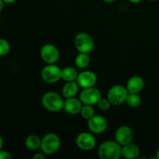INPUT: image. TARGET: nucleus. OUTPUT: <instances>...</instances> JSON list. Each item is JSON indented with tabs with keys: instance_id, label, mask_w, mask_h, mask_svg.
Returning a JSON list of instances; mask_svg holds the SVG:
<instances>
[{
	"instance_id": "nucleus-1",
	"label": "nucleus",
	"mask_w": 159,
	"mask_h": 159,
	"mask_svg": "<svg viewBox=\"0 0 159 159\" xmlns=\"http://www.w3.org/2000/svg\"><path fill=\"white\" fill-rule=\"evenodd\" d=\"M64 102L63 96L55 92H47L41 98V104L43 108L52 113H57L63 110Z\"/></svg>"
},
{
	"instance_id": "nucleus-2",
	"label": "nucleus",
	"mask_w": 159,
	"mask_h": 159,
	"mask_svg": "<svg viewBox=\"0 0 159 159\" xmlns=\"http://www.w3.org/2000/svg\"><path fill=\"white\" fill-rule=\"evenodd\" d=\"M121 148L115 140H107L99 146L98 156L101 159H119L121 157Z\"/></svg>"
},
{
	"instance_id": "nucleus-3",
	"label": "nucleus",
	"mask_w": 159,
	"mask_h": 159,
	"mask_svg": "<svg viewBox=\"0 0 159 159\" xmlns=\"http://www.w3.org/2000/svg\"><path fill=\"white\" fill-rule=\"evenodd\" d=\"M61 144V141L57 134L48 133L41 138L40 150L45 155H52L57 153Z\"/></svg>"
},
{
	"instance_id": "nucleus-4",
	"label": "nucleus",
	"mask_w": 159,
	"mask_h": 159,
	"mask_svg": "<svg viewBox=\"0 0 159 159\" xmlns=\"http://www.w3.org/2000/svg\"><path fill=\"white\" fill-rule=\"evenodd\" d=\"M74 44L79 53L89 54L94 48L95 42L93 37L89 34L82 32L75 36Z\"/></svg>"
},
{
	"instance_id": "nucleus-5",
	"label": "nucleus",
	"mask_w": 159,
	"mask_h": 159,
	"mask_svg": "<svg viewBox=\"0 0 159 159\" xmlns=\"http://www.w3.org/2000/svg\"><path fill=\"white\" fill-rule=\"evenodd\" d=\"M128 93L126 86L122 85H115L109 89L107 93V99L110 100L112 105L120 106L125 102Z\"/></svg>"
},
{
	"instance_id": "nucleus-6",
	"label": "nucleus",
	"mask_w": 159,
	"mask_h": 159,
	"mask_svg": "<svg viewBox=\"0 0 159 159\" xmlns=\"http://www.w3.org/2000/svg\"><path fill=\"white\" fill-rule=\"evenodd\" d=\"M40 75L47 83H56L61 79V68L56 64H48L42 68Z\"/></svg>"
},
{
	"instance_id": "nucleus-7",
	"label": "nucleus",
	"mask_w": 159,
	"mask_h": 159,
	"mask_svg": "<svg viewBox=\"0 0 159 159\" xmlns=\"http://www.w3.org/2000/svg\"><path fill=\"white\" fill-rule=\"evenodd\" d=\"M101 98H102V93L95 86L82 89L79 94V99L81 102L85 105H97Z\"/></svg>"
},
{
	"instance_id": "nucleus-8",
	"label": "nucleus",
	"mask_w": 159,
	"mask_h": 159,
	"mask_svg": "<svg viewBox=\"0 0 159 159\" xmlns=\"http://www.w3.org/2000/svg\"><path fill=\"white\" fill-rule=\"evenodd\" d=\"M40 55L42 60L47 64H56L60 58L59 50L51 43H47L41 47Z\"/></svg>"
},
{
	"instance_id": "nucleus-9",
	"label": "nucleus",
	"mask_w": 159,
	"mask_h": 159,
	"mask_svg": "<svg viewBox=\"0 0 159 159\" xmlns=\"http://www.w3.org/2000/svg\"><path fill=\"white\" fill-rule=\"evenodd\" d=\"M87 126L89 130L93 134H100L104 133L108 127V123L107 119L100 115L95 114L89 120H88Z\"/></svg>"
},
{
	"instance_id": "nucleus-10",
	"label": "nucleus",
	"mask_w": 159,
	"mask_h": 159,
	"mask_svg": "<svg viewBox=\"0 0 159 159\" xmlns=\"http://www.w3.org/2000/svg\"><path fill=\"white\" fill-rule=\"evenodd\" d=\"M75 143L77 147L82 151H91L96 147V141L93 133L82 132L76 137Z\"/></svg>"
},
{
	"instance_id": "nucleus-11",
	"label": "nucleus",
	"mask_w": 159,
	"mask_h": 159,
	"mask_svg": "<svg viewBox=\"0 0 159 159\" xmlns=\"http://www.w3.org/2000/svg\"><path fill=\"white\" fill-rule=\"evenodd\" d=\"M115 141L124 146L132 142L134 139V131L130 127L127 125H122L116 129L114 135Z\"/></svg>"
},
{
	"instance_id": "nucleus-12",
	"label": "nucleus",
	"mask_w": 159,
	"mask_h": 159,
	"mask_svg": "<svg viewBox=\"0 0 159 159\" xmlns=\"http://www.w3.org/2000/svg\"><path fill=\"white\" fill-rule=\"evenodd\" d=\"M76 82L79 87L82 89L94 87L97 82V76L93 71L85 70V71L79 73Z\"/></svg>"
},
{
	"instance_id": "nucleus-13",
	"label": "nucleus",
	"mask_w": 159,
	"mask_h": 159,
	"mask_svg": "<svg viewBox=\"0 0 159 159\" xmlns=\"http://www.w3.org/2000/svg\"><path fill=\"white\" fill-rule=\"evenodd\" d=\"M83 103L81 102L80 99L71 97L68 98L64 102L63 110L70 115H77L80 113Z\"/></svg>"
},
{
	"instance_id": "nucleus-14",
	"label": "nucleus",
	"mask_w": 159,
	"mask_h": 159,
	"mask_svg": "<svg viewBox=\"0 0 159 159\" xmlns=\"http://www.w3.org/2000/svg\"><path fill=\"white\" fill-rule=\"evenodd\" d=\"M144 81L142 77L138 75L132 76L128 79L126 85L128 93H140L144 88Z\"/></svg>"
},
{
	"instance_id": "nucleus-15",
	"label": "nucleus",
	"mask_w": 159,
	"mask_h": 159,
	"mask_svg": "<svg viewBox=\"0 0 159 159\" xmlns=\"http://www.w3.org/2000/svg\"><path fill=\"white\" fill-rule=\"evenodd\" d=\"M140 155V148L137 144L132 142L125 144L121 148V157L126 159L138 158Z\"/></svg>"
},
{
	"instance_id": "nucleus-16",
	"label": "nucleus",
	"mask_w": 159,
	"mask_h": 159,
	"mask_svg": "<svg viewBox=\"0 0 159 159\" xmlns=\"http://www.w3.org/2000/svg\"><path fill=\"white\" fill-rule=\"evenodd\" d=\"M79 88H80V87L78 85L76 81L66 82V83L64 85V86L62 87V96H63L64 98H65V99L75 97V96L77 95Z\"/></svg>"
},
{
	"instance_id": "nucleus-17",
	"label": "nucleus",
	"mask_w": 159,
	"mask_h": 159,
	"mask_svg": "<svg viewBox=\"0 0 159 159\" xmlns=\"http://www.w3.org/2000/svg\"><path fill=\"white\" fill-rule=\"evenodd\" d=\"M25 146L30 151H37L40 149L41 138L36 134H30L26 138L24 141Z\"/></svg>"
},
{
	"instance_id": "nucleus-18",
	"label": "nucleus",
	"mask_w": 159,
	"mask_h": 159,
	"mask_svg": "<svg viewBox=\"0 0 159 159\" xmlns=\"http://www.w3.org/2000/svg\"><path fill=\"white\" fill-rule=\"evenodd\" d=\"M79 72L73 67H66L61 69V79L65 82L76 81Z\"/></svg>"
},
{
	"instance_id": "nucleus-19",
	"label": "nucleus",
	"mask_w": 159,
	"mask_h": 159,
	"mask_svg": "<svg viewBox=\"0 0 159 159\" xmlns=\"http://www.w3.org/2000/svg\"><path fill=\"white\" fill-rule=\"evenodd\" d=\"M75 64L77 68L80 69H85L89 65L90 57L88 54L85 53H79L75 59Z\"/></svg>"
},
{
	"instance_id": "nucleus-20",
	"label": "nucleus",
	"mask_w": 159,
	"mask_h": 159,
	"mask_svg": "<svg viewBox=\"0 0 159 159\" xmlns=\"http://www.w3.org/2000/svg\"><path fill=\"white\" fill-rule=\"evenodd\" d=\"M125 102L128 107H132V108H136V107H138L141 105V98L140 96L139 93H129Z\"/></svg>"
},
{
	"instance_id": "nucleus-21",
	"label": "nucleus",
	"mask_w": 159,
	"mask_h": 159,
	"mask_svg": "<svg viewBox=\"0 0 159 159\" xmlns=\"http://www.w3.org/2000/svg\"><path fill=\"white\" fill-rule=\"evenodd\" d=\"M81 116H82V118H84L85 120H89L90 118L93 117L96 113H95V110L93 108V106L91 105H85L83 104L82 107V110L80 112Z\"/></svg>"
},
{
	"instance_id": "nucleus-22",
	"label": "nucleus",
	"mask_w": 159,
	"mask_h": 159,
	"mask_svg": "<svg viewBox=\"0 0 159 159\" xmlns=\"http://www.w3.org/2000/svg\"><path fill=\"white\" fill-rule=\"evenodd\" d=\"M10 44L6 39L0 38V57L6 56L10 52Z\"/></svg>"
},
{
	"instance_id": "nucleus-23",
	"label": "nucleus",
	"mask_w": 159,
	"mask_h": 159,
	"mask_svg": "<svg viewBox=\"0 0 159 159\" xmlns=\"http://www.w3.org/2000/svg\"><path fill=\"white\" fill-rule=\"evenodd\" d=\"M97 106L99 110H102V111H107V110H109L110 109L112 104L107 98L105 99V98L102 97L99 99V102H98Z\"/></svg>"
},
{
	"instance_id": "nucleus-24",
	"label": "nucleus",
	"mask_w": 159,
	"mask_h": 159,
	"mask_svg": "<svg viewBox=\"0 0 159 159\" xmlns=\"http://www.w3.org/2000/svg\"><path fill=\"white\" fill-rule=\"evenodd\" d=\"M0 159H12V155L7 151L0 150Z\"/></svg>"
},
{
	"instance_id": "nucleus-25",
	"label": "nucleus",
	"mask_w": 159,
	"mask_h": 159,
	"mask_svg": "<svg viewBox=\"0 0 159 159\" xmlns=\"http://www.w3.org/2000/svg\"><path fill=\"white\" fill-rule=\"evenodd\" d=\"M44 154L42 153H35L33 156V159H44Z\"/></svg>"
},
{
	"instance_id": "nucleus-26",
	"label": "nucleus",
	"mask_w": 159,
	"mask_h": 159,
	"mask_svg": "<svg viewBox=\"0 0 159 159\" xmlns=\"http://www.w3.org/2000/svg\"><path fill=\"white\" fill-rule=\"evenodd\" d=\"M17 0H3V2H4L6 4H12V3H14Z\"/></svg>"
},
{
	"instance_id": "nucleus-27",
	"label": "nucleus",
	"mask_w": 159,
	"mask_h": 159,
	"mask_svg": "<svg viewBox=\"0 0 159 159\" xmlns=\"http://www.w3.org/2000/svg\"><path fill=\"white\" fill-rule=\"evenodd\" d=\"M5 4H6V3L3 2V0H0V12H2V10L3 9Z\"/></svg>"
},
{
	"instance_id": "nucleus-28",
	"label": "nucleus",
	"mask_w": 159,
	"mask_h": 159,
	"mask_svg": "<svg viewBox=\"0 0 159 159\" xmlns=\"http://www.w3.org/2000/svg\"><path fill=\"white\" fill-rule=\"evenodd\" d=\"M3 144H4V141H3L2 137L0 135V150H2V148Z\"/></svg>"
},
{
	"instance_id": "nucleus-29",
	"label": "nucleus",
	"mask_w": 159,
	"mask_h": 159,
	"mask_svg": "<svg viewBox=\"0 0 159 159\" xmlns=\"http://www.w3.org/2000/svg\"><path fill=\"white\" fill-rule=\"evenodd\" d=\"M128 1L130 2L134 3V4H138V3L141 2L142 0H128Z\"/></svg>"
},
{
	"instance_id": "nucleus-30",
	"label": "nucleus",
	"mask_w": 159,
	"mask_h": 159,
	"mask_svg": "<svg viewBox=\"0 0 159 159\" xmlns=\"http://www.w3.org/2000/svg\"><path fill=\"white\" fill-rule=\"evenodd\" d=\"M102 1L106 3H113L114 2H116V0H102Z\"/></svg>"
},
{
	"instance_id": "nucleus-31",
	"label": "nucleus",
	"mask_w": 159,
	"mask_h": 159,
	"mask_svg": "<svg viewBox=\"0 0 159 159\" xmlns=\"http://www.w3.org/2000/svg\"><path fill=\"white\" fill-rule=\"evenodd\" d=\"M156 158L157 159H159V148L158 149V151H157V152H156Z\"/></svg>"
},
{
	"instance_id": "nucleus-32",
	"label": "nucleus",
	"mask_w": 159,
	"mask_h": 159,
	"mask_svg": "<svg viewBox=\"0 0 159 159\" xmlns=\"http://www.w3.org/2000/svg\"><path fill=\"white\" fill-rule=\"evenodd\" d=\"M148 1H151V2H155V1H157V0H148Z\"/></svg>"
}]
</instances>
